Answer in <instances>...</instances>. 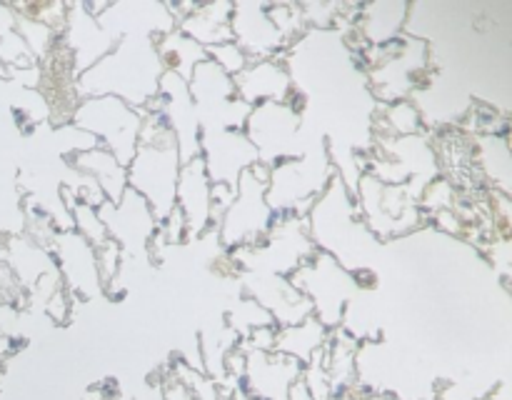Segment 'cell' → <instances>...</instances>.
<instances>
[{
  "mask_svg": "<svg viewBox=\"0 0 512 400\" xmlns=\"http://www.w3.org/2000/svg\"><path fill=\"white\" fill-rule=\"evenodd\" d=\"M305 223H308V233L320 253H328L358 278H368L375 273L380 238L365 225L358 210V200L338 173L330 178L318 200L310 205V210L305 213Z\"/></svg>",
  "mask_w": 512,
  "mask_h": 400,
  "instance_id": "cell-1",
  "label": "cell"
},
{
  "mask_svg": "<svg viewBox=\"0 0 512 400\" xmlns=\"http://www.w3.org/2000/svg\"><path fill=\"white\" fill-rule=\"evenodd\" d=\"M163 73L165 63L160 58L155 38L125 35L108 55H103L98 63L90 65L75 78L73 88L78 98L113 95L133 108L145 110L150 100L158 95Z\"/></svg>",
  "mask_w": 512,
  "mask_h": 400,
  "instance_id": "cell-2",
  "label": "cell"
},
{
  "mask_svg": "<svg viewBox=\"0 0 512 400\" xmlns=\"http://www.w3.org/2000/svg\"><path fill=\"white\" fill-rule=\"evenodd\" d=\"M155 98L143 110L138 150L128 163V188L143 195L155 220L163 223L175 210V185H178L183 155H180L178 140L165 123Z\"/></svg>",
  "mask_w": 512,
  "mask_h": 400,
  "instance_id": "cell-3",
  "label": "cell"
},
{
  "mask_svg": "<svg viewBox=\"0 0 512 400\" xmlns=\"http://www.w3.org/2000/svg\"><path fill=\"white\" fill-rule=\"evenodd\" d=\"M335 175L328 143L313 138L298 158H288L268 168V205L275 215H305Z\"/></svg>",
  "mask_w": 512,
  "mask_h": 400,
  "instance_id": "cell-4",
  "label": "cell"
},
{
  "mask_svg": "<svg viewBox=\"0 0 512 400\" xmlns=\"http://www.w3.org/2000/svg\"><path fill=\"white\" fill-rule=\"evenodd\" d=\"M243 130L258 150V163L265 168H273L280 160L298 158L305 153L310 140L323 135L315 125L305 123L293 98L285 103L270 100L253 105Z\"/></svg>",
  "mask_w": 512,
  "mask_h": 400,
  "instance_id": "cell-5",
  "label": "cell"
},
{
  "mask_svg": "<svg viewBox=\"0 0 512 400\" xmlns=\"http://www.w3.org/2000/svg\"><path fill=\"white\" fill-rule=\"evenodd\" d=\"M318 253L308 233L305 215H275L268 235L260 243L230 250V260L240 273H268L290 275Z\"/></svg>",
  "mask_w": 512,
  "mask_h": 400,
  "instance_id": "cell-6",
  "label": "cell"
},
{
  "mask_svg": "<svg viewBox=\"0 0 512 400\" xmlns=\"http://www.w3.org/2000/svg\"><path fill=\"white\" fill-rule=\"evenodd\" d=\"M68 123L93 135L120 163L128 165L138 150L143 110L113 95H95V98H78L70 110Z\"/></svg>",
  "mask_w": 512,
  "mask_h": 400,
  "instance_id": "cell-7",
  "label": "cell"
},
{
  "mask_svg": "<svg viewBox=\"0 0 512 400\" xmlns=\"http://www.w3.org/2000/svg\"><path fill=\"white\" fill-rule=\"evenodd\" d=\"M275 213L268 205V168L253 165L245 170L235 188L233 203L218 220V240L225 250L255 245L268 235Z\"/></svg>",
  "mask_w": 512,
  "mask_h": 400,
  "instance_id": "cell-8",
  "label": "cell"
},
{
  "mask_svg": "<svg viewBox=\"0 0 512 400\" xmlns=\"http://www.w3.org/2000/svg\"><path fill=\"white\" fill-rule=\"evenodd\" d=\"M290 283L310 300L313 315L328 330L340 328L345 305L363 288L358 275L345 270L338 260L320 250L290 275Z\"/></svg>",
  "mask_w": 512,
  "mask_h": 400,
  "instance_id": "cell-9",
  "label": "cell"
},
{
  "mask_svg": "<svg viewBox=\"0 0 512 400\" xmlns=\"http://www.w3.org/2000/svg\"><path fill=\"white\" fill-rule=\"evenodd\" d=\"M190 95L198 110L200 130L203 128H233L243 130L250 115V105L235 93L233 75L225 73L213 58L200 60L188 78Z\"/></svg>",
  "mask_w": 512,
  "mask_h": 400,
  "instance_id": "cell-10",
  "label": "cell"
},
{
  "mask_svg": "<svg viewBox=\"0 0 512 400\" xmlns=\"http://www.w3.org/2000/svg\"><path fill=\"white\" fill-rule=\"evenodd\" d=\"M98 213L103 218L105 228L113 243L123 250L125 260H143L150 255V245L155 243L160 223L155 220L153 210L145 203L143 195L128 188L118 203H103L98 205Z\"/></svg>",
  "mask_w": 512,
  "mask_h": 400,
  "instance_id": "cell-11",
  "label": "cell"
},
{
  "mask_svg": "<svg viewBox=\"0 0 512 400\" xmlns=\"http://www.w3.org/2000/svg\"><path fill=\"white\" fill-rule=\"evenodd\" d=\"M50 255L55 260L63 288L73 300H100L105 295L103 275L98 265V250L73 228L55 230L50 240Z\"/></svg>",
  "mask_w": 512,
  "mask_h": 400,
  "instance_id": "cell-12",
  "label": "cell"
},
{
  "mask_svg": "<svg viewBox=\"0 0 512 400\" xmlns=\"http://www.w3.org/2000/svg\"><path fill=\"white\" fill-rule=\"evenodd\" d=\"M200 158L213 183L238 185L240 175L258 165V150L245 130L203 128L200 130Z\"/></svg>",
  "mask_w": 512,
  "mask_h": 400,
  "instance_id": "cell-13",
  "label": "cell"
},
{
  "mask_svg": "<svg viewBox=\"0 0 512 400\" xmlns=\"http://www.w3.org/2000/svg\"><path fill=\"white\" fill-rule=\"evenodd\" d=\"M158 110L163 113L165 123L173 130L183 160L200 155V120L195 110L193 95H190L188 78L175 70L165 68L158 85Z\"/></svg>",
  "mask_w": 512,
  "mask_h": 400,
  "instance_id": "cell-14",
  "label": "cell"
},
{
  "mask_svg": "<svg viewBox=\"0 0 512 400\" xmlns=\"http://www.w3.org/2000/svg\"><path fill=\"white\" fill-rule=\"evenodd\" d=\"M98 23L105 33L115 40L125 35H145V38H160L178 28L173 10L168 3H155V0H125V3H105L100 10Z\"/></svg>",
  "mask_w": 512,
  "mask_h": 400,
  "instance_id": "cell-15",
  "label": "cell"
},
{
  "mask_svg": "<svg viewBox=\"0 0 512 400\" xmlns=\"http://www.w3.org/2000/svg\"><path fill=\"white\" fill-rule=\"evenodd\" d=\"M233 40L243 48L250 60L280 58L285 48H290L288 40L280 35L273 20L268 15V3L263 0H240L233 3V18H230Z\"/></svg>",
  "mask_w": 512,
  "mask_h": 400,
  "instance_id": "cell-16",
  "label": "cell"
},
{
  "mask_svg": "<svg viewBox=\"0 0 512 400\" xmlns=\"http://www.w3.org/2000/svg\"><path fill=\"white\" fill-rule=\"evenodd\" d=\"M175 208L183 213L188 240L213 228V180L200 155L183 160L175 185Z\"/></svg>",
  "mask_w": 512,
  "mask_h": 400,
  "instance_id": "cell-17",
  "label": "cell"
},
{
  "mask_svg": "<svg viewBox=\"0 0 512 400\" xmlns=\"http://www.w3.org/2000/svg\"><path fill=\"white\" fill-rule=\"evenodd\" d=\"M300 375H303V365L288 355L275 353V350L245 353L243 383L250 400H288L290 388Z\"/></svg>",
  "mask_w": 512,
  "mask_h": 400,
  "instance_id": "cell-18",
  "label": "cell"
},
{
  "mask_svg": "<svg viewBox=\"0 0 512 400\" xmlns=\"http://www.w3.org/2000/svg\"><path fill=\"white\" fill-rule=\"evenodd\" d=\"M63 48L65 53L73 60V73L78 78L83 70H88L90 65L98 63L103 55H108L115 48L118 40L110 33H105L103 25L98 23L93 13L88 10V5H68V15H65L63 25Z\"/></svg>",
  "mask_w": 512,
  "mask_h": 400,
  "instance_id": "cell-19",
  "label": "cell"
},
{
  "mask_svg": "<svg viewBox=\"0 0 512 400\" xmlns=\"http://www.w3.org/2000/svg\"><path fill=\"white\" fill-rule=\"evenodd\" d=\"M245 295L258 300L270 315L275 325H298L303 320L313 318V305L310 300L290 283L285 275H268V273H243Z\"/></svg>",
  "mask_w": 512,
  "mask_h": 400,
  "instance_id": "cell-20",
  "label": "cell"
},
{
  "mask_svg": "<svg viewBox=\"0 0 512 400\" xmlns=\"http://www.w3.org/2000/svg\"><path fill=\"white\" fill-rule=\"evenodd\" d=\"M233 80L238 98L250 108L258 103H270V100L285 103L293 98V80L283 58L250 60Z\"/></svg>",
  "mask_w": 512,
  "mask_h": 400,
  "instance_id": "cell-21",
  "label": "cell"
},
{
  "mask_svg": "<svg viewBox=\"0 0 512 400\" xmlns=\"http://www.w3.org/2000/svg\"><path fill=\"white\" fill-rule=\"evenodd\" d=\"M70 165H75L78 170H83L85 175L98 183L100 193L108 203H118L123 198V193L128 190V165L120 163L108 148L103 145H93L88 150H80V153L70 155Z\"/></svg>",
  "mask_w": 512,
  "mask_h": 400,
  "instance_id": "cell-22",
  "label": "cell"
},
{
  "mask_svg": "<svg viewBox=\"0 0 512 400\" xmlns=\"http://www.w3.org/2000/svg\"><path fill=\"white\" fill-rule=\"evenodd\" d=\"M230 18H233V3H225V0L193 5V10L178 23V30H183L188 38H193L195 43L208 50L213 45L233 40Z\"/></svg>",
  "mask_w": 512,
  "mask_h": 400,
  "instance_id": "cell-23",
  "label": "cell"
},
{
  "mask_svg": "<svg viewBox=\"0 0 512 400\" xmlns=\"http://www.w3.org/2000/svg\"><path fill=\"white\" fill-rule=\"evenodd\" d=\"M408 15V5L395 3V0H383V3H368L358 10V33L368 45H388L400 38Z\"/></svg>",
  "mask_w": 512,
  "mask_h": 400,
  "instance_id": "cell-24",
  "label": "cell"
},
{
  "mask_svg": "<svg viewBox=\"0 0 512 400\" xmlns=\"http://www.w3.org/2000/svg\"><path fill=\"white\" fill-rule=\"evenodd\" d=\"M330 333L333 330L325 328L315 315L298 325H285V328H278V335H275V353H283L305 365L328 345Z\"/></svg>",
  "mask_w": 512,
  "mask_h": 400,
  "instance_id": "cell-25",
  "label": "cell"
},
{
  "mask_svg": "<svg viewBox=\"0 0 512 400\" xmlns=\"http://www.w3.org/2000/svg\"><path fill=\"white\" fill-rule=\"evenodd\" d=\"M155 43H158L160 58H163L165 68L175 70V73H180L183 78H190L195 65H198L200 60L208 58V50H205L203 45L195 43L193 38H188V35L178 28L160 35Z\"/></svg>",
  "mask_w": 512,
  "mask_h": 400,
  "instance_id": "cell-26",
  "label": "cell"
},
{
  "mask_svg": "<svg viewBox=\"0 0 512 400\" xmlns=\"http://www.w3.org/2000/svg\"><path fill=\"white\" fill-rule=\"evenodd\" d=\"M380 125L388 128L390 138H393V135H398V138H405V135H418L420 108L408 98L383 105V118H380Z\"/></svg>",
  "mask_w": 512,
  "mask_h": 400,
  "instance_id": "cell-27",
  "label": "cell"
},
{
  "mask_svg": "<svg viewBox=\"0 0 512 400\" xmlns=\"http://www.w3.org/2000/svg\"><path fill=\"white\" fill-rule=\"evenodd\" d=\"M208 58H213L215 63H218L225 73L233 75V78L250 63V58L243 53V48H240L235 40H228V43H220V45H213V48H208Z\"/></svg>",
  "mask_w": 512,
  "mask_h": 400,
  "instance_id": "cell-28",
  "label": "cell"
},
{
  "mask_svg": "<svg viewBox=\"0 0 512 400\" xmlns=\"http://www.w3.org/2000/svg\"><path fill=\"white\" fill-rule=\"evenodd\" d=\"M360 400H400V398H395V395H388V393H370Z\"/></svg>",
  "mask_w": 512,
  "mask_h": 400,
  "instance_id": "cell-29",
  "label": "cell"
},
{
  "mask_svg": "<svg viewBox=\"0 0 512 400\" xmlns=\"http://www.w3.org/2000/svg\"><path fill=\"white\" fill-rule=\"evenodd\" d=\"M10 348V340H5V338H0V355L5 353V350Z\"/></svg>",
  "mask_w": 512,
  "mask_h": 400,
  "instance_id": "cell-30",
  "label": "cell"
},
{
  "mask_svg": "<svg viewBox=\"0 0 512 400\" xmlns=\"http://www.w3.org/2000/svg\"><path fill=\"white\" fill-rule=\"evenodd\" d=\"M483 400H495V398H483Z\"/></svg>",
  "mask_w": 512,
  "mask_h": 400,
  "instance_id": "cell-31",
  "label": "cell"
}]
</instances>
